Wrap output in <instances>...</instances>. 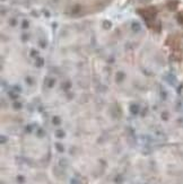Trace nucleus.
Masks as SVG:
<instances>
[{
    "label": "nucleus",
    "mask_w": 183,
    "mask_h": 184,
    "mask_svg": "<svg viewBox=\"0 0 183 184\" xmlns=\"http://www.w3.org/2000/svg\"><path fill=\"white\" fill-rule=\"evenodd\" d=\"M177 21L183 24V13H180V14H179V16H177Z\"/></svg>",
    "instance_id": "nucleus-1"
}]
</instances>
